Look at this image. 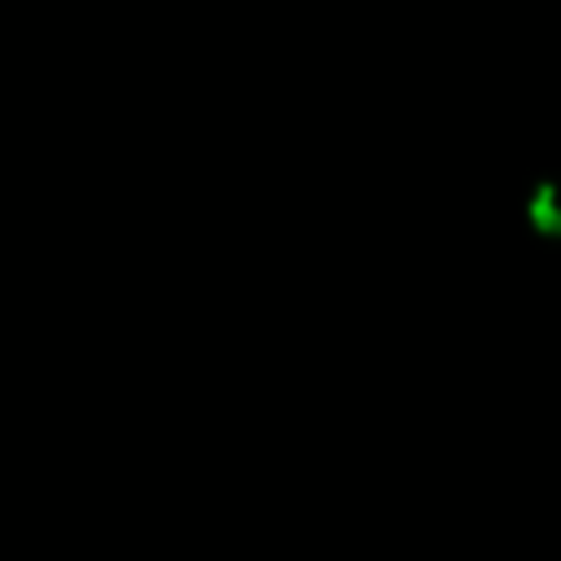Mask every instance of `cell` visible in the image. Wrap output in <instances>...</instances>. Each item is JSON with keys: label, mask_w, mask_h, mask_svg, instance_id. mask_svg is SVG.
I'll list each match as a JSON object with an SVG mask.
<instances>
[{"label": "cell", "mask_w": 561, "mask_h": 561, "mask_svg": "<svg viewBox=\"0 0 561 561\" xmlns=\"http://www.w3.org/2000/svg\"><path fill=\"white\" fill-rule=\"evenodd\" d=\"M526 219L535 232L561 241V171L548 175L543 184H535V193L526 197Z\"/></svg>", "instance_id": "6da1fadb"}]
</instances>
